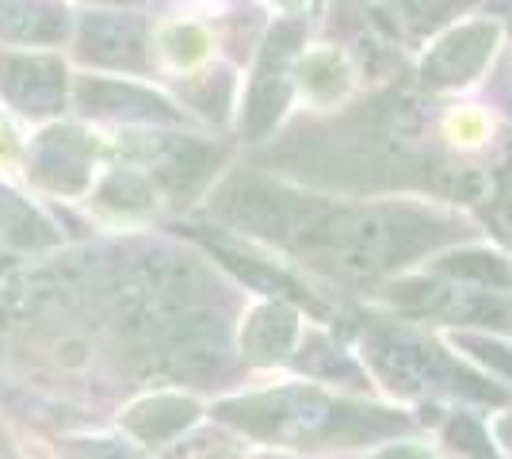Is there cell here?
Instances as JSON below:
<instances>
[{"mask_svg": "<svg viewBox=\"0 0 512 459\" xmlns=\"http://www.w3.org/2000/svg\"><path fill=\"white\" fill-rule=\"evenodd\" d=\"M184 100H188L195 111H203L207 119L222 123L226 111H230V100H234V77H230L226 69H214V73L192 77V81L184 85Z\"/></svg>", "mask_w": 512, "mask_h": 459, "instance_id": "cell-20", "label": "cell"}, {"mask_svg": "<svg viewBox=\"0 0 512 459\" xmlns=\"http://www.w3.org/2000/svg\"><path fill=\"white\" fill-rule=\"evenodd\" d=\"M100 207L123 211V215H142L153 207V180L138 169H115L100 188Z\"/></svg>", "mask_w": 512, "mask_h": 459, "instance_id": "cell-18", "label": "cell"}, {"mask_svg": "<svg viewBox=\"0 0 512 459\" xmlns=\"http://www.w3.org/2000/svg\"><path fill=\"white\" fill-rule=\"evenodd\" d=\"M367 360L375 364V372L383 375L394 391L417 394V391H463L474 398H501L497 387H490L486 379L463 372L459 364H451L448 352H440L436 345H428L421 337L409 333H394V329H371L367 341Z\"/></svg>", "mask_w": 512, "mask_h": 459, "instance_id": "cell-3", "label": "cell"}, {"mask_svg": "<svg viewBox=\"0 0 512 459\" xmlns=\"http://www.w3.org/2000/svg\"><path fill=\"white\" fill-rule=\"evenodd\" d=\"M299 345V314L287 303H260L245 314L241 326V356L249 364H276L287 360Z\"/></svg>", "mask_w": 512, "mask_h": 459, "instance_id": "cell-12", "label": "cell"}, {"mask_svg": "<svg viewBox=\"0 0 512 459\" xmlns=\"http://www.w3.org/2000/svg\"><path fill=\"white\" fill-rule=\"evenodd\" d=\"M161 46H165V54L176 66H192V62H199L207 54V35L199 27H192V23H176V27L165 31Z\"/></svg>", "mask_w": 512, "mask_h": 459, "instance_id": "cell-21", "label": "cell"}, {"mask_svg": "<svg viewBox=\"0 0 512 459\" xmlns=\"http://www.w3.org/2000/svg\"><path fill=\"white\" fill-rule=\"evenodd\" d=\"M0 92L16 111L43 119L65 108V69L46 54H0Z\"/></svg>", "mask_w": 512, "mask_h": 459, "instance_id": "cell-10", "label": "cell"}, {"mask_svg": "<svg viewBox=\"0 0 512 459\" xmlns=\"http://www.w3.org/2000/svg\"><path fill=\"white\" fill-rule=\"evenodd\" d=\"M302 39H306V23L302 20H279L268 39L260 46V58H256L253 81H249V96H245V115H241V134L245 142H260L268 138L276 119L287 108V96H291V81H287V69L299 54Z\"/></svg>", "mask_w": 512, "mask_h": 459, "instance_id": "cell-4", "label": "cell"}, {"mask_svg": "<svg viewBox=\"0 0 512 459\" xmlns=\"http://www.w3.org/2000/svg\"><path fill=\"white\" fill-rule=\"evenodd\" d=\"M440 272L448 280H467V284H478L482 291H497V295H505L512 287L509 261H501L493 253H455L448 261H440Z\"/></svg>", "mask_w": 512, "mask_h": 459, "instance_id": "cell-17", "label": "cell"}, {"mask_svg": "<svg viewBox=\"0 0 512 459\" xmlns=\"http://www.w3.org/2000/svg\"><path fill=\"white\" fill-rule=\"evenodd\" d=\"M69 35V12L58 0H0L4 43H62Z\"/></svg>", "mask_w": 512, "mask_h": 459, "instance_id": "cell-14", "label": "cell"}, {"mask_svg": "<svg viewBox=\"0 0 512 459\" xmlns=\"http://www.w3.org/2000/svg\"><path fill=\"white\" fill-rule=\"evenodd\" d=\"M77 108L92 119H123V123H180V111L165 96L130 81L81 77L77 81Z\"/></svg>", "mask_w": 512, "mask_h": 459, "instance_id": "cell-11", "label": "cell"}, {"mask_svg": "<svg viewBox=\"0 0 512 459\" xmlns=\"http://www.w3.org/2000/svg\"><path fill=\"white\" fill-rule=\"evenodd\" d=\"M0 459H20L12 448H8V440H4V437H0Z\"/></svg>", "mask_w": 512, "mask_h": 459, "instance_id": "cell-27", "label": "cell"}, {"mask_svg": "<svg viewBox=\"0 0 512 459\" xmlns=\"http://www.w3.org/2000/svg\"><path fill=\"white\" fill-rule=\"evenodd\" d=\"M451 440H459L467 452L490 456V448H486V437H482V429H474L470 421H455V425H451ZM459 444H455V448H459Z\"/></svg>", "mask_w": 512, "mask_h": 459, "instance_id": "cell-24", "label": "cell"}, {"mask_svg": "<svg viewBox=\"0 0 512 459\" xmlns=\"http://www.w3.org/2000/svg\"><path fill=\"white\" fill-rule=\"evenodd\" d=\"M77 54L81 62L100 69H142L150 66L146 58V20L130 12H88L77 35Z\"/></svg>", "mask_w": 512, "mask_h": 459, "instance_id": "cell-7", "label": "cell"}, {"mask_svg": "<svg viewBox=\"0 0 512 459\" xmlns=\"http://www.w3.org/2000/svg\"><path fill=\"white\" fill-rule=\"evenodd\" d=\"M218 417L245 437L283 448H356L409 429V417L398 410L333 398L318 387H279L234 398L218 406Z\"/></svg>", "mask_w": 512, "mask_h": 459, "instance_id": "cell-2", "label": "cell"}, {"mask_svg": "<svg viewBox=\"0 0 512 459\" xmlns=\"http://www.w3.org/2000/svg\"><path fill=\"white\" fill-rule=\"evenodd\" d=\"M138 153L146 157L153 180H157L176 203H188V199L214 176L218 161L226 157V150L207 146V142H199V138H150L146 146H138Z\"/></svg>", "mask_w": 512, "mask_h": 459, "instance_id": "cell-8", "label": "cell"}, {"mask_svg": "<svg viewBox=\"0 0 512 459\" xmlns=\"http://www.w3.org/2000/svg\"><path fill=\"white\" fill-rule=\"evenodd\" d=\"M0 238L16 249H46V245H58V230L27 199L0 188Z\"/></svg>", "mask_w": 512, "mask_h": 459, "instance_id": "cell-16", "label": "cell"}, {"mask_svg": "<svg viewBox=\"0 0 512 459\" xmlns=\"http://www.w3.org/2000/svg\"><path fill=\"white\" fill-rule=\"evenodd\" d=\"M379 459H436L428 452L425 444H417V440H406V444H390L379 452Z\"/></svg>", "mask_w": 512, "mask_h": 459, "instance_id": "cell-25", "label": "cell"}, {"mask_svg": "<svg viewBox=\"0 0 512 459\" xmlns=\"http://www.w3.org/2000/svg\"><path fill=\"white\" fill-rule=\"evenodd\" d=\"M493 46H497V27L493 23L455 27L451 35H444L440 43L432 46V54L421 66V85L428 92H448V88L470 85L486 69Z\"/></svg>", "mask_w": 512, "mask_h": 459, "instance_id": "cell-9", "label": "cell"}, {"mask_svg": "<svg viewBox=\"0 0 512 459\" xmlns=\"http://www.w3.org/2000/svg\"><path fill=\"white\" fill-rule=\"evenodd\" d=\"M493 437L501 440V444L512 452V414H505V417H497V421H493Z\"/></svg>", "mask_w": 512, "mask_h": 459, "instance_id": "cell-26", "label": "cell"}, {"mask_svg": "<svg viewBox=\"0 0 512 459\" xmlns=\"http://www.w3.org/2000/svg\"><path fill=\"white\" fill-rule=\"evenodd\" d=\"M218 211L249 226L260 238L291 249L295 257L329 276H386L406 261L421 257L444 241L463 238V226L413 203H337L306 199L237 180L230 184Z\"/></svg>", "mask_w": 512, "mask_h": 459, "instance_id": "cell-1", "label": "cell"}, {"mask_svg": "<svg viewBox=\"0 0 512 459\" xmlns=\"http://www.w3.org/2000/svg\"><path fill=\"white\" fill-rule=\"evenodd\" d=\"M96 142L77 127H50L35 138L27 157V176L54 196H81L92 180Z\"/></svg>", "mask_w": 512, "mask_h": 459, "instance_id": "cell-5", "label": "cell"}, {"mask_svg": "<svg viewBox=\"0 0 512 459\" xmlns=\"http://www.w3.org/2000/svg\"><path fill=\"white\" fill-rule=\"evenodd\" d=\"M299 77L302 88L314 100H325V104L344 96V88H348V66H344V58L337 50H314L299 66Z\"/></svg>", "mask_w": 512, "mask_h": 459, "instance_id": "cell-19", "label": "cell"}, {"mask_svg": "<svg viewBox=\"0 0 512 459\" xmlns=\"http://www.w3.org/2000/svg\"><path fill=\"white\" fill-rule=\"evenodd\" d=\"M390 303L413 314H436L448 322H482V326H512V303L497 291H463L459 284H413L390 287Z\"/></svg>", "mask_w": 512, "mask_h": 459, "instance_id": "cell-6", "label": "cell"}, {"mask_svg": "<svg viewBox=\"0 0 512 459\" xmlns=\"http://www.w3.org/2000/svg\"><path fill=\"white\" fill-rule=\"evenodd\" d=\"M195 417H199V402L188 394H150L123 414V425L138 444L161 448L180 437L184 429H192Z\"/></svg>", "mask_w": 512, "mask_h": 459, "instance_id": "cell-13", "label": "cell"}, {"mask_svg": "<svg viewBox=\"0 0 512 459\" xmlns=\"http://www.w3.org/2000/svg\"><path fill=\"white\" fill-rule=\"evenodd\" d=\"M65 459H146V452L127 440H69Z\"/></svg>", "mask_w": 512, "mask_h": 459, "instance_id": "cell-22", "label": "cell"}, {"mask_svg": "<svg viewBox=\"0 0 512 459\" xmlns=\"http://www.w3.org/2000/svg\"><path fill=\"white\" fill-rule=\"evenodd\" d=\"M470 4L478 0H371L375 20L398 39H425L428 31H436Z\"/></svg>", "mask_w": 512, "mask_h": 459, "instance_id": "cell-15", "label": "cell"}, {"mask_svg": "<svg viewBox=\"0 0 512 459\" xmlns=\"http://www.w3.org/2000/svg\"><path fill=\"white\" fill-rule=\"evenodd\" d=\"M459 349H467L470 356H478L482 364H490L497 375H509L512 379V349L509 345H497V341H486V337H455Z\"/></svg>", "mask_w": 512, "mask_h": 459, "instance_id": "cell-23", "label": "cell"}]
</instances>
